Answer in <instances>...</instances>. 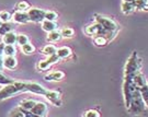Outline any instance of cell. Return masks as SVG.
Masks as SVG:
<instances>
[{
	"label": "cell",
	"instance_id": "cell-1",
	"mask_svg": "<svg viewBox=\"0 0 148 117\" xmlns=\"http://www.w3.org/2000/svg\"><path fill=\"white\" fill-rule=\"evenodd\" d=\"M142 69V59L138 57L136 52H133L131 57L127 59L124 70V79H133L134 76L140 72Z\"/></svg>",
	"mask_w": 148,
	"mask_h": 117
},
{
	"label": "cell",
	"instance_id": "cell-2",
	"mask_svg": "<svg viewBox=\"0 0 148 117\" xmlns=\"http://www.w3.org/2000/svg\"><path fill=\"white\" fill-rule=\"evenodd\" d=\"M27 91V82H12L0 89V101L12 97L20 92Z\"/></svg>",
	"mask_w": 148,
	"mask_h": 117
},
{
	"label": "cell",
	"instance_id": "cell-3",
	"mask_svg": "<svg viewBox=\"0 0 148 117\" xmlns=\"http://www.w3.org/2000/svg\"><path fill=\"white\" fill-rule=\"evenodd\" d=\"M145 110H146V105H145V103L143 101V97L140 95L139 89L137 88L133 93L130 106L127 107V111L132 115H140V114H143L145 112Z\"/></svg>",
	"mask_w": 148,
	"mask_h": 117
},
{
	"label": "cell",
	"instance_id": "cell-4",
	"mask_svg": "<svg viewBox=\"0 0 148 117\" xmlns=\"http://www.w3.org/2000/svg\"><path fill=\"white\" fill-rule=\"evenodd\" d=\"M95 23H99L101 27H103L104 30L109 31V32L116 33L119 31V24L114 21L111 18H108V16H101V14H97L95 18Z\"/></svg>",
	"mask_w": 148,
	"mask_h": 117
},
{
	"label": "cell",
	"instance_id": "cell-5",
	"mask_svg": "<svg viewBox=\"0 0 148 117\" xmlns=\"http://www.w3.org/2000/svg\"><path fill=\"white\" fill-rule=\"evenodd\" d=\"M45 12L46 11L40 8H31L27 10V16L30 21L32 22H42L45 20Z\"/></svg>",
	"mask_w": 148,
	"mask_h": 117
},
{
	"label": "cell",
	"instance_id": "cell-6",
	"mask_svg": "<svg viewBox=\"0 0 148 117\" xmlns=\"http://www.w3.org/2000/svg\"><path fill=\"white\" fill-rule=\"evenodd\" d=\"M46 112H47V104L44 102H36L34 107L30 111L33 116L36 117H44Z\"/></svg>",
	"mask_w": 148,
	"mask_h": 117
},
{
	"label": "cell",
	"instance_id": "cell-7",
	"mask_svg": "<svg viewBox=\"0 0 148 117\" xmlns=\"http://www.w3.org/2000/svg\"><path fill=\"white\" fill-rule=\"evenodd\" d=\"M27 91L35 94H41V95H45L47 92V90L42 84L36 82H27Z\"/></svg>",
	"mask_w": 148,
	"mask_h": 117
},
{
	"label": "cell",
	"instance_id": "cell-8",
	"mask_svg": "<svg viewBox=\"0 0 148 117\" xmlns=\"http://www.w3.org/2000/svg\"><path fill=\"white\" fill-rule=\"evenodd\" d=\"M57 61H59V58L57 57V55H53V56H48L47 59L42 60L37 64V69L40 70H46L48 69L52 65L56 64Z\"/></svg>",
	"mask_w": 148,
	"mask_h": 117
},
{
	"label": "cell",
	"instance_id": "cell-9",
	"mask_svg": "<svg viewBox=\"0 0 148 117\" xmlns=\"http://www.w3.org/2000/svg\"><path fill=\"white\" fill-rule=\"evenodd\" d=\"M46 99L51 102L52 104H54L55 106H60L62 105V96L58 91H47L46 92Z\"/></svg>",
	"mask_w": 148,
	"mask_h": 117
},
{
	"label": "cell",
	"instance_id": "cell-10",
	"mask_svg": "<svg viewBox=\"0 0 148 117\" xmlns=\"http://www.w3.org/2000/svg\"><path fill=\"white\" fill-rule=\"evenodd\" d=\"M11 18L13 19V21L16 23H19V24H24V23H27L30 21L27 12H25V11H16Z\"/></svg>",
	"mask_w": 148,
	"mask_h": 117
},
{
	"label": "cell",
	"instance_id": "cell-11",
	"mask_svg": "<svg viewBox=\"0 0 148 117\" xmlns=\"http://www.w3.org/2000/svg\"><path fill=\"white\" fill-rule=\"evenodd\" d=\"M64 77H65V73H64L63 71H52V72H49V73H47V75L44 77V80L57 82V81L63 80Z\"/></svg>",
	"mask_w": 148,
	"mask_h": 117
},
{
	"label": "cell",
	"instance_id": "cell-12",
	"mask_svg": "<svg viewBox=\"0 0 148 117\" xmlns=\"http://www.w3.org/2000/svg\"><path fill=\"white\" fill-rule=\"evenodd\" d=\"M16 35L18 34H16L13 31L7 33L2 36V43L5 45H13L14 43H16Z\"/></svg>",
	"mask_w": 148,
	"mask_h": 117
},
{
	"label": "cell",
	"instance_id": "cell-13",
	"mask_svg": "<svg viewBox=\"0 0 148 117\" xmlns=\"http://www.w3.org/2000/svg\"><path fill=\"white\" fill-rule=\"evenodd\" d=\"M3 66L8 69H14L18 66V60L14 56H5L3 59Z\"/></svg>",
	"mask_w": 148,
	"mask_h": 117
},
{
	"label": "cell",
	"instance_id": "cell-14",
	"mask_svg": "<svg viewBox=\"0 0 148 117\" xmlns=\"http://www.w3.org/2000/svg\"><path fill=\"white\" fill-rule=\"evenodd\" d=\"M133 82H134V84L136 85L138 89L142 88V86H144L145 84H147V80L145 79V77H144V75L142 73V72H138L137 75L134 76Z\"/></svg>",
	"mask_w": 148,
	"mask_h": 117
},
{
	"label": "cell",
	"instance_id": "cell-15",
	"mask_svg": "<svg viewBox=\"0 0 148 117\" xmlns=\"http://www.w3.org/2000/svg\"><path fill=\"white\" fill-rule=\"evenodd\" d=\"M71 54H73V50L70 48L67 47V46H64V47H60L57 49L56 55H57V57L59 59H65L69 57V56H71Z\"/></svg>",
	"mask_w": 148,
	"mask_h": 117
},
{
	"label": "cell",
	"instance_id": "cell-16",
	"mask_svg": "<svg viewBox=\"0 0 148 117\" xmlns=\"http://www.w3.org/2000/svg\"><path fill=\"white\" fill-rule=\"evenodd\" d=\"M42 29L45 31V32H52V31H55L57 30V24L54 21H48V20H44L42 21Z\"/></svg>",
	"mask_w": 148,
	"mask_h": 117
},
{
	"label": "cell",
	"instance_id": "cell-17",
	"mask_svg": "<svg viewBox=\"0 0 148 117\" xmlns=\"http://www.w3.org/2000/svg\"><path fill=\"white\" fill-rule=\"evenodd\" d=\"M35 104H36V102L34 100H23L20 103V108L24 112H30Z\"/></svg>",
	"mask_w": 148,
	"mask_h": 117
},
{
	"label": "cell",
	"instance_id": "cell-18",
	"mask_svg": "<svg viewBox=\"0 0 148 117\" xmlns=\"http://www.w3.org/2000/svg\"><path fill=\"white\" fill-rule=\"evenodd\" d=\"M121 9H122V12L125 13V14H132L133 12L136 11V8H135L134 3H131V2H123V1H122Z\"/></svg>",
	"mask_w": 148,
	"mask_h": 117
},
{
	"label": "cell",
	"instance_id": "cell-19",
	"mask_svg": "<svg viewBox=\"0 0 148 117\" xmlns=\"http://www.w3.org/2000/svg\"><path fill=\"white\" fill-rule=\"evenodd\" d=\"M60 38H62L60 32L57 31V30H55V31H52V32L48 33L46 39H47V42H49V43H56V42H58V41H60Z\"/></svg>",
	"mask_w": 148,
	"mask_h": 117
},
{
	"label": "cell",
	"instance_id": "cell-20",
	"mask_svg": "<svg viewBox=\"0 0 148 117\" xmlns=\"http://www.w3.org/2000/svg\"><path fill=\"white\" fill-rule=\"evenodd\" d=\"M42 53L46 56H53V55H56L57 53V47L55 45H52V44H48L45 47L42 49Z\"/></svg>",
	"mask_w": 148,
	"mask_h": 117
},
{
	"label": "cell",
	"instance_id": "cell-21",
	"mask_svg": "<svg viewBox=\"0 0 148 117\" xmlns=\"http://www.w3.org/2000/svg\"><path fill=\"white\" fill-rule=\"evenodd\" d=\"M13 30V24H11L9 22H3L1 23V27H0V35L3 36L5 34L11 32Z\"/></svg>",
	"mask_w": 148,
	"mask_h": 117
},
{
	"label": "cell",
	"instance_id": "cell-22",
	"mask_svg": "<svg viewBox=\"0 0 148 117\" xmlns=\"http://www.w3.org/2000/svg\"><path fill=\"white\" fill-rule=\"evenodd\" d=\"M60 34H62V37L64 38H71L74 37L75 31L71 27H64L63 30L60 31Z\"/></svg>",
	"mask_w": 148,
	"mask_h": 117
},
{
	"label": "cell",
	"instance_id": "cell-23",
	"mask_svg": "<svg viewBox=\"0 0 148 117\" xmlns=\"http://www.w3.org/2000/svg\"><path fill=\"white\" fill-rule=\"evenodd\" d=\"M139 92H140V95L143 97L145 105H146V107H148V85L145 84L144 86L139 88Z\"/></svg>",
	"mask_w": 148,
	"mask_h": 117
},
{
	"label": "cell",
	"instance_id": "cell-24",
	"mask_svg": "<svg viewBox=\"0 0 148 117\" xmlns=\"http://www.w3.org/2000/svg\"><path fill=\"white\" fill-rule=\"evenodd\" d=\"M21 49H22V53L25 54V55H32V54L35 52V47L32 44H30V43L22 45Z\"/></svg>",
	"mask_w": 148,
	"mask_h": 117
},
{
	"label": "cell",
	"instance_id": "cell-25",
	"mask_svg": "<svg viewBox=\"0 0 148 117\" xmlns=\"http://www.w3.org/2000/svg\"><path fill=\"white\" fill-rule=\"evenodd\" d=\"M16 53V48L14 45H5L3 48V55L5 56H14Z\"/></svg>",
	"mask_w": 148,
	"mask_h": 117
},
{
	"label": "cell",
	"instance_id": "cell-26",
	"mask_svg": "<svg viewBox=\"0 0 148 117\" xmlns=\"http://www.w3.org/2000/svg\"><path fill=\"white\" fill-rule=\"evenodd\" d=\"M147 2H148V0H135V1H134V5H135L136 10H145L146 11Z\"/></svg>",
	"mask_w": 148,
	"mask_h": 117
},
{
	"label": "cell",
	"instance_id": "cell-27",
	"mask_svg": "<svg viewBox=\"0 0 148 117\" xmlns=\"http://www.w3.org/2000/svg\"><path fill=\"white\" fill-rule=\"evenodd\" d=\"M108 43V38L102 36V35H97L95 36V44L97 46H104Z\"/></svg>",
	"mask_w": 148,
	"mask_h": 117
},
{
	"label": "cell",
	"instance_id": "cell-28",
	"mask_svg": "<svg viewBox=\"0 0 148 117\" xmlns=\"http://www.w3.org/2000/svg\"><path fill=\"white\" fill-rule=\"evenodd\" d=\"M29 43V37H27L25 34H18L16 35V44L18 45H24V44H27Z\"/></svg>",
	"mask_w": 148,
	"mask_h": 117
},
{
	"label": "cell",
	"instance_id": "cell-29",
	"mask_svg": "<svg viewBox=\"0 0 148 117\" xmlns=\"http://www.w3.org/2000/svg\"><path fill=\"white\" fill-rule=\"evenodd\" d=\"M57 19H58V14L55 11H46L45 12V20L55 22Z\"/></svg>",
	"mask_w": 148,
	"mask_h": 117
},
{
	"label": "cell",
	"instance_id": "cell-30",
	"mask_svg": "<svg viewBox=\"0 0 148 117\" xmlns=\"http://www.w3.org/2000/svg\"><path fill=\"white\" fill-rule=\"evenodd\" d=\"M9 117H29L27 112H24V111H22L21 108H19V110H16V111H13V112L11 113V115Z\"/></svg>",
	"mask_w": 148,
	"mask_h": 117
},
{
	"label": "cell",
	"instance_id": "cell-31",
	"mask_svg": "<svg viewBox=\"0 0 148 117\" xmlns=\"http://www.w3.org/2000/svg\"><path fill=\"white\" fill-rule=\"evenodd\" d=\"M12 82H13V80L11 79V78H9V77H7L5 75L0 72V84L7 85L9 84V83H12Z\"/></svg>",
	"mask_w": 148,
	"mask_h": 117
},
{
	"label": "cell",
	"instance_id": "cell-32",
	"mask_svg": "<svg viewBox=\"0 0 148 117\" xmlns=\"http://www.w3.org/2000/svg\"><path fill=\"white\" fill-rule=\"evenodd\" d=\"M11 19V14L8 11H1L0 12V21L1 22H9Z\"/></svg>",
	"mask_w": 148,
	"mask_h": 117
},
{
	"label": "cell",
	"instance_id": "cell-33",
	"mask_svg": "<svg viewBox=\"0 0 148 117\" xmlns=\"http://www.w3.org/2000/svg\"><path fill=\"white\" fill-rule=\"evenodd\" d=\"M100 113L98 112L97 110H88L86 111L84 114V117H100Z\"/></svg>",
	"mask_w": 148,
	"mask_h": 117
},
{
	"label": "cell",
	"instance_id": "cell-34",
	"mask_svg": "<svg viewBox=\"0 0 148 117\" xmlns=\"http://www.w3.org/2000/svg\"><path fill=\"white\" fill-rule=\"evenodd\" d=\"M16 9L19 11H27L30 9V5L27 1H20L18 5H16Z\"/></svg>",
	"mask_w": 148,
	"mask_h": 117
},
{
	"label": "cell",
	"instance_id": "cell-35",
	"mask_svg": "<svg viewBox=\"0 0 148 117\" xmlns=\"http://www.w3.org/2000/svg\"><path fill=\"white\" fill-rule=\"evenodd\" d=\"M3 48H5V44L3 43H0V56L3 55Z\"/></svg>",
	"mask_w": 148,
	"mask_h": 117
},
{
	"label": "cell",
	"instance_id": "cell-36",
	"mask_svg": "<svg viewBox=\"0 0 148 117\" xmlns=\"http://www.w3.org/2000/svg\"><path fill=\"white\" fill-rule=\"evenodd\" d=\"M3 67H5V66H3V58L0 56V70L2 69Z\"/></svg>",
	"mask_w": 148,
	"mask_h": 117
},
{
	"label": "cell",
	"instance_id": "cell-37",
	"mask_svg": "<svg viewBox=\"0 0 148 117\" xmlns=\"http://www.w3.org/2000/svg\"><path fill=\"white\" fill-rule=\"evenodd\" d=\"M123 2H131V3H134V1L135 0H122Z\"/></svg>",
	"mask_w": 148,
	"mask_h": 117
},
{
	"label": "cell",
	"instance_id": "cell-38",
	"mask_svg": "<svg viewBox=\"0 0 148 117\" xmlns=\"http://www.w3.org/2000/svg\"><path fill=\"white\" fill-rule=\"evenodd\" d=\"M146 11H148V2H147V7H146Z\"/></svg>",
	"mask_w": 148,
	"mask_h": 117
},
{
	"label": "cell",
	"instance_id": "cell-39",
	"mask_svg": "<svg viewBox=\"0 0 148 117\" xmlns=\"http://www.w3.org/2000/svg\"><path fill=\"white\" fill-rule=\"evenodd\" d=\"M29 117H36V116H29Z\"/></svg>",
	"mask_w": 148,
	"mask_h": 117
},
{
	"label": "cell",
	"instance_id": "cell-40",
	"mask_svg": "<svg viewBox=\"0 0 148 117\" xmlns=\"http://www.w3.org/2000/svg\"><path fill=\"white\" fill-rule=\"evenodd\" d=\"M0 27H1V22H0Z\"/></svg>",
	"mask_w": 148,
	"mask_h": 117
}]
</instances>
